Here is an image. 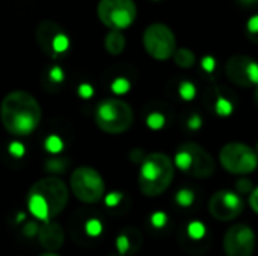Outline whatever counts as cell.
I'll return each mask as SVG.
<instances>
[{
  "mask_svg": "<svg viewBox=\"0 0 258 256\" xmlns=\"http://www.w3.org/2000/svg\"><path fill=\"white\" fill-rule=\"evenodd\" d=\"M41 106L26 91L9 92L0 104V119L5 130L14 136H30L41 122Z\"/></svg>",
  "mask_w": 258,
  "mask_h": 256,
  "instance_id": "obj_1",
  "label": "cell"
},
{
  "mask_svg": "<svg viewBox=\"0 0 258 256\" xmlns=\"http://www.w3.org/2000/svg\"><path fill=\"white\" fill-rule=\"evenodd\" d=\"M175 166L171 157L163 152L145 155L139 170V189L148 198H157L172 184Z\"/></svg>",
  "mask_w": 258,
  "mask_h": 256,
  "instance_id": "obj_2",
  "label": "cell"
},
{
  "mask_svg": "<svg viewBox=\"0 0 258 256\" xmlns=\"http://www.w3.org/2000/svg\"><path fill=\"white\" fill-rule=\"evenodd\" d=\"M172 161L175 169L190 175L192 178L206 180L212 177L216 170L215 158L201 145L195 142L181 143L175 151Z\"/></svg>",
  "mask_w": 258,
  "mask_h": 256,
  "instance_id": "obj_3",
  "label": "cell"
},
{
  "mask_svg": "<svg viewBox=\"0 0 258 256\" xmlns=\"http://www.w3.org/2000/svg\"><path fill=\"white\" fill-rule=\"evenodd\" d=\"M135 121L133 109L119 98L103 100L95 109V122L107 134H121L127 131Z\"/></svg>",
  "mask_w": 258,
  "mask_h": 256,
  "instance_id": "obj_4",
  "label": "cell"
},
{
  "mask_svg": "<svg viewBox=\"0 0 258 256\" xmlns=\"http://www.w3.org/2000/svg\"><path fill=\"white\" fill-rule=\"evenodd\" d=\"M219 163L228 174L245 177L258 167V155L255 149L246 143L230 142L221 148Z\"/></svg>",
  "mask_w": 258,
  "mask_h": 256,
  "instance_id": "obj_5",
  "label": "cell"
},
{
  "mask_svg": "<svg viewBox=\"0 0 258 256\" xmlns=\"http://www.w3.org/2000/svg\"><path fill=\"white\" fill-rule=\"evenodd\" d=\"M97 15L106 27L121 32L135 23L138 8L133 0H100Z\"/></svg>",
  "mask_w": 258,
  "mask_h": 256,
  "instance_id": "obj_6",
  "label": "cell"
},
{
  "mask_svg": "<svg viewBox=\"0 0 258 256\" xmlns=\"http://www.w3.org/2000/svg\"><path fill=\"white\" fill-rule=\"evenodd\" d=\"M73 195L83 204H95L104 196V181L101 175L88 166L77 167L70 178Z\"/></svg>",
  "mask_w": 258,
  "mask_h": 256,
  "instance_id": "obj_7",
  "label": "cell"
},
{
  "mask_svg": "<svg viewBox=\"0 0 258 256\" xmlns=\"http://www.w3.org/2000/svg\"><path fill=\"white\" fill-rule=\"evenodd\" d=\"M145 51L156 60H168L177 50V39L171 27L162 23L150 24L142 36Z\"/></svg>",
  "mask_w": 258,
  "mask_h": 256,
  "instance_id": "obj_8",
  "label": "cell"
},
{
  "mask_svg": "<svg viewBox=\"0 0 258 256\" xmlns=\"http://www.w3.org/2000/svg\"><path fill=\"white\" fill-rule=\"evenodd\" d=\"M29 193L42 198V201L48 207L50 219L56 217L59 213H62L65 210V207L68 204V198H70L68 187L57 177H47V178L36 181L30 187Z\"/></svg>",
  "mask_w": 258,
  "mask_h": 256,
  "instance_id": "obj_9",
  "label": "cell"
},
{
  "mask_svg": "<svg viewBox=\"0 0 258 256\" xmlns=\"http://www.w3.org/2000/svg\"><path fill=\"white\" fill-rule=\"evenodd\" d=\"M225 256H252L255 252V232L251 226L236 223L224 235Z\"/></svg>",
  "mask_w": 258,
  "mask_h": 256,
  "instance_id": "obj_10",
  "label": "cell"
},
{
  "mask_svg": "<svg viewBox=\"0 0 258 256\" xmlns=\"http://www.w3.org/2000/svg\"><path fill=\"white\" fill-rule=\"evenodd\" d=\"M36 41L41 47V50L56 57L57 54H62L70 47V38L65 33V30L51 20H44L36 27Z\"/></svg>",
  "mask_w": 258,
  "mask_h": 256,
  "instance_id": "obj_11",
  "label": "cell"
},
{
  "mask_svg": "<svg viewBox=\"0 0 258 256\" xmlns=\"http://www.w3.org/2000/svg\"><path fill=\"white\" fill-rule=\"evenodd\" d=\"M245 210L240 195L231 190H219L209 199V213L218 222H231Z\"/></svg>",
  "mask_w": 258,
  "mask_h": 256,
  "instance_id": "obj_12",
  "label": "cell"
},
{
  "mask_svg": "<svg viewBox=\"0 0 258 256\" xmlns=\"http://www.w3.org/2000/svg\"><path fill=\"white\" fill-rule=\"evenodd\" d=\"M228 80L240 88L258 86V62L246 54L231 56L225 65Z\"/></svg>",
  "mask_w": 258,
  "mask_h": 256,
  "instance_id": "obj_13",
  "label": "cell"
},
{
  "mask_svg": "<svg viewBox=\"0 0 258 256\" xmlns=\"http://www.w3.org/2000/svg\"><path fill=\"white\" fill-rule=\"evenodd\" d=\"M38 240L41 247H44L47 252H54L63 246L65 232L60 225L53 222H45L38 231Z\"/></svg>",
  "mask_w": 258,
  "mask_h": 256,
  "instance_id": "obj_14",
  "label": "cell"
},
{
  "mask_svg": "<svg viewBox=\"0 0 258 256\" xmlns=\"http://www.w3.org/2000/svg\"><path fill=\"white\" fill-rule=\"evenodd\" d=\"M27 207H29L30 214H32L35 219H38V220H41V222H44V223H45V222H50V211H48L47 204L42 201V198L29 193Z\"/></svg>",
  "mask_w": 258,
  "mask_h": 256,
  "instance_id": "obj_15",
  "label": "cell"
},
{
  "mask_svg": "<svg viewBox=\"0 0 258 256\" xmlns=\"http://www.w3.org/2000/svg\"><path fill=\"white\" fill-rule=\"evenodd\" d=\"M104 48L112 56H118L125 48V36L119 30H110L104 36Z\"/></svg>",
  "mask_w": 258,
  "mask_h": 256,
  "instance_id": "obj_16",
  "label": "cell"
},
{
  "mask_svg": "<svg viewBox=\"0 0 258 256\" xmlns=\"http://www.w3.org/2000/svg\"><path fill=\"white\" fill-rule=\"evenodd\" d=\"M174 62L177 66L183 68V69H189L195 65L197 62V57H195V53L189 48H177L174 56H172Z\"/></svg>",
  "mask_w": 258,
  "mask_h": 256,
  "instance_id": "obj_17",
  "label": "cell"
},
{
  "mask_svg": "<svg viewBox=\"0 0 258 256\" xmlns=\"http://www.w3.org/2000/svg\"><path fill=\"white\" fill-rule=\"evenodd\" d=\"M215 112L218 116L221 118H227V116H231L233 112H234V103L227 98L225 95H218L216 97V101H215Z\"/></svg>",
  "mask_w": 258,
  "mask_h": 256,
  "instance_id": "obj_18",
  "label": "cell"
},
{
  "mask_svg": "<svg viewBox=\"0 0 258 256\" xmlns=\"http://www.w3.org/2000/svg\"><path fill=\"white\" fill-rule=\"evenodd\" d=\"M116 250H118L119 256L135 252L133 243H132V232H122L116 237Z\"/></svg>",
  "mask_w": 258,
  "mask_h": 256,
  "instance_id": "obj_19",
  "label": "cell"
},
{
  "mask_svg": "<svg viewBox=\"0 0 258 256\" xmlns=\"http://www.w3.org/2000/svg\"><path fill=\"white\" fill-rule=\"evenodd\" d=\"M186 232H187V235H189V238L190 240H203L204 237H206V234H207V228H206V225L203 223V222H200V220H194V222H190L189 225H187V228H186Z\"/></svg>",
  "mask_w": 258,
  "mask_h": 256,
  "instance_id": "obj_20",
  "label": "cell"
},
{
  "mask_svg": "<svg viewBox=\"0 0 258 256\" xmlns=\"http://www.w3.org/2000/svg\"><path fill=\"white\" fill-rule=\"evenodd\" d=\"M175 202L181 208H189L195 202V193L190 189H180L175 195Z\"/></svg>",
  "mask_w": 258,
  "mask_h": 256,
  "instance_id": "obj_21",
  "label": "cell"
},
{
  "mask_svg": "<svg viewBox=\"0 0 258 256\" xmlns=\"http://www.w3.org/2000/svg\"><path fill=\"white\" fill-rule=\"evenodd\" d=\"M178 94L184 101H192L197 97V88L192 81H181L178 88Z\"/></svg>",
  "mask_w": 258,
  "mask_h": 256,
  "instance_id": "obj_22",
  "label": "cell"
},
{
  "mask_svg": "<svg viewBox=\"0 0 258 256\" xmlns=\"http://www.w3.org/2000/svg\"><path fill=\"white\" fill-rule=\"evenodd\" d=\"M165 124H166V118L160 112H153L147 116V125L151 130H160L165 127Z\"/></svg>",
  "mask_w": 258,
  "mask_h": 256,
  "instance_id": "obj_23",
  "label": "cell"
},
{
  "mask_svg": "<svg viewBox=\"0 0 258 256\" xmlns=\"http://www.w3.org/2000/svg\"><path fill=\"white\" fill-rule=\"evenodd\" d=\"M44 146H45V149H47L48 152L57 154V152H60V151L63 149V140H62L59 136L51 134V136H48V137L45 139Z\"/></svg>",
  "mask_w": 258,
  "mask_h": 256,
  "instance_id": "obj_24",
  "label": "cell"
},
{
  "mask_svg": "<svg viewBox=\"0 0 258 256\" xmlns=\"http://www.w3.org/2000/svg\"><path fill=\"white\" fill-rule=\"evenodd\" d=\"M110 89L115 95H124L130 91V81L124 77H118L112 81Z\"/></svg>",
  "mask_w": 258,
  "mask_h": 256,
  "instance_id": "obj_25",
  "label": "cell"
},
{
  "mask_svg": "<svg viewBox=\"0 0 258 256\" xmlns=\"http://www.w3.org/2000/svg\"><path fill=\"white\" fill-rule=\"evenodd\" d=\"M45 169L51 174H62L67 169V161L63 158H57V157L50 158L45 163Z\"/></svg>",
  "mask_w": 258,
  "mask_h": 256,
  "instance_id": "obj_26",
  "label": "cell"
},
{
  "mask_svg": "<svg viewBox=\"0 0 258 256\" xmlns=\"http://www.w3.org/2000/svg\"><path fill=\"white\" fill-rule=\"evenodd\" d=\"M85 231L89 237H98L103 232V225L98 219H89L85 223Z\"/></svg>",
  "mask_w": 258,
  "mask_h": 256,
  "instance_id": "obj_27",
  "label": "cell"
},
{
  "mask_svg": "<svg viewBox=\"0 0 258 256\" xmlns=\"http://www.w3.org/2000/svg\"><path fill=\"white\" fill-rule=\"evenodd\" d=\"M246 35L252 42L258 44V14L248 20V23H246Z\"/></svg>",
  "mask_w": 258,
  "mask_h": 256,
  "instance_id": "obj_28",
  "label": "cell"
},
{
  "mask_svg": "<svg viewBox=\"0 0 258 256\" xmlns=\"http://www.w3.org/2000/svg\"><path fill=\"white\" fill-rule=\"evenodd\" d=\"M150 222H151V225H153L156 229H162V228H165L166 223H168V216H166V213H163V211H156V213L151 214Z\"/></svg>",
  "mask_w": 258,
  "mask_h": 256,
  "instance_id": "obj_29",
  "label": "cell"
},
{
  "mask_svg": "<svg viewBox=\"0 0 258 256\" xmlns=\"http://www.w3.org/2000/svg\"><path fill=\"white\" fill-rule=\"evenodd\" d=\"M252 190H254V186H252V181L251 180L240 178L236 183V192H237V195H251Z\"/></svg>",
  "mask_w": 258,
  "mask_h": 256,
  "instance_id": "obj_30",
  "label": "cell"
},
{
  "mask_svg": "<svg viewBox=\"0 0 258 256\" xmlns=\"http://www.w3.org/2000/svg\"><path fill=\"white\" fill-rule=\"evenodd\" d=\"M9 154L14 155L15 158H21V157L26 154V148H24V145L20 143V142H12V143L9 145Z\"/></svg>",
  "mask_w": 258,
  "mask_h": 256,
  "instance_id": "obj_31",
  "label": "cell"
},
{
  "mask_svg": "<svg viewBox=\"0 0 258 256\" xmlns=\"http://www.w3.org/2000/svg\"><path fill=\"white\" fill-rule=\"evenodd\" d=\"M121 201H122V195L118 193V192H112V193H109V195L104 198V202H106V205H107L109 208L118 207V204H119Z\"/></svg>",
  "mask_w": 258,
  "mask_h": 256,
  "instance_id": "obj_32",
  "label": "cell"
},
{
  "mask_svg": "<svg viewBox=\"0 0 258 256\" xmlns=\"http://www.w3.org/2000/svg\"><path fill=\"white\" fill-rule=\"evenodd\" d=\"M201 66H203V69H204L206 72L212 74V72L215 71V68H216V60H215V57H213V56H204V57L201 59Z\"/></svg>",
  "mask_w": 258,
  "mask_h": 256,
  "instance_id": "obj_33",
  "label": "cell"
},
{
  "mask_svg": "<svg viewBox=\"0 0 258 256\" xmlns=\"http://www.w3.org/2000/svg\"><path fill=\"white\" fill-rule=\"evenodd\" d=\"M38 231H39V226H38L36 222H27V223L24 225L23 234H24L26 237H35V235H38Z\"/></svg>",
  "mask_w": 258,
  "mask_h": 256,
  "instance_id": "obj_34",
  "label": "cell"
},
{
  "mask_svg": "<svg viewBox=\"0 0 258 256\" xmlns=\"http://www.w3.org/2000/svg\"><path fill=\"white\" fill-rule=\"evenodd\" d=\"M79 95H80V98H83V100H89V98L94 95L92 86L88 84V83H82V84L79 86Z\"/></svg>",
  "mask_w": 258,
  "mask_h": 256,
  "instance_id": "obj_35",
  "label": "cell"
},
{
  "mask_svg": "<svg viewBox=\"0 0 258 256\" xmlns=\"http://www.w3.org/2000/svg\"><path fill=\"white\" fill-rule=\"evenodd\" d=\"M187 127L194 131L200 130L203 127V118L200 115H192L189 119H187Z\"/></svg>",
  "mask_w": 258,
  "mask_h": 256,
  "instance_id": "obj_36",
  "label": "cell"
},
{
  "mask_svg": "<svg viewBox=\"0 0 258 256\" xmlns=\"http://www.w3.org/2000/svg\"><path fill=\"white\" fill-rule=\"evenodd\" d=\"M48 77H50L53 81L59 83V81L63 80V71H62L59 66H53V68L50 69V72H48Z\"/></svg>",
  "mask_w": 258,
  "mask_h": 256,
  "instance_id": "obj_37",
  "label": "cell"
},
{
  "mask_svg": "<svg viewBox=\"0 0 258 256\" xmlns=\"http://www.w3.org/2000/svg\"><path fill=\"white\" fill-rule=\"evenodd\" d=\"M249 207L255 214H258V186L254 187L252 193L249 195Z\"/></svg>",
  "mask_w": 258,
  "mask_h": 256,
  "instance_id": "obj_38",
  "label": "cell"
},
{
  "mask_svg": "<svg viewBox=\"0 0 258 256\" xmlns=\"http://www.w3.org/2000/svg\"><path fill=\"white\" fill-rule=\"evenodd\" d=\"M145 158V154L141 151V149H135L133 152H132V160L133 161H139V163H142V160Z\"/></svg>",
  "mask_w": 258,
  "mask_h": 256,
  "instance_id": "obj_39",
  "label": "cell"
},
{
  "mask_svg": "<svg viewBox=\"0 0 258 256\" xmlns=\"http://www.w3.org/2000/svg\"><path fill=\"white\" fill-rule=\"evenodd\" d=\"M242 3H245V5H249V3H255L257 0H240Z\"/></svg>",
  "mask_w": 258,
  "mask_h": 256,
  "instance_id": "obj_40",
  "label": "cell"
},
{
  "mask_svg": "<svg viewBox=\"0 0 258 256\" xmlns=\"http://www.w3.org/2000/svg\"><path fill=\"white\" fill-rule=\"evenodd\" d=\"M39 256H59V255H56L54 252H47V253H42V255H39Z\"/></svg>",
  "mask_w": 258,
  "mask_h": 256,
  "instance_id": "obj_41",
  "label": "cell"
},
{
  "mask_svg": "<svg viewBox=\"0 0 258 256\" xmlns=\"http://www.w3.org/2000/svg\"><path fill=\"white\" fill-rule=\"evenodd\" d=\"M255 98H257V101H258V86H257V89H255Z\"/></svg>",
  "mask_w": 258,
  "mask_h": 256,
  "instance_id": "obj_42",
  "label": "cell"
},
{
  "mask_svg": "<svg viewBox=\"0 0 258 256\" xmlns=\"http://www.w3.org/2000/svg\"><path fill=\"white\" fill-rule=\"evenodd\" d=\"M254 149H255V152H257V155H258V142H257V145H255V148H254Z\"/></svg>",
  "mask_w": 258,
  "mask_h": 256,
  "instance_id": "obj_43",
  "label": "cell"
},
{
  "mask_svg": "<svg viewBox=\"0 0 258 256\" xmlns=\"http://www.w3.org/2000/svg\"><path fill=\"white\" fill-rule=\"evenodd\" d=\"M112 256H119V255H112Z\"/></svg>",
  "mask_w": 258,
  "mask_h": 256,
  "instance_id": "obj_44",
  "label": "cell"
}]
</instances>
